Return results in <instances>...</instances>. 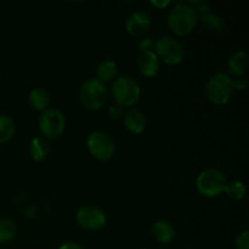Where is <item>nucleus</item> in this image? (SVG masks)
<instances>
[{"instance_id":"obj_1","label":"nucleus","mask_w":249,"mask_h":249,"mask_svg":"<svg viewBox=\"0 0 249 249\" xmlns=\"http://www.w3.org/2000/svg\"><path fill=\"white\" fill-rule=\"evenodd\" d=\"M199 14L187 2L175 5L168 14V27L178 36H189L198 23Z\"/></svg>"},{"instance_id":"obj_2","label":"nucleus","mask_w":249,"mask_h":249,"mask_svg":"<svg viewBox=\"0 0 249 249\" xmlns=\"http://www.w3.org/2000/svg\"><path fill=\"white\" fill-rule=\"evenodd\" d=\"M229 180L225 173L218 168H208L199 173L196 180V189L199 195L207 198H214L225 191Z\"/></svg>"},{"instance_id":"obj_3","label":"nucleus","mask_w":249,"mask_h":249,"mask_svg":"<svg viewBox=\"0 0 249 249\" xmlns=\"http://www.w3.org/2000/svg\"><path fill=\"white\" fill-rule=\"evenodd\" d=\"M232 78L224 72H218L212 75L206 84L207 99L214 105H226L232 97Z\"/></svg>"},{"instance_id":"obj_4","label":"nucleus","mask_w":249,"mask_h":249,"mask_svg":"<svg viewBox=\"0 0 249 249\" xmlns=\"http://www.w3.org/2000/svg\"><path fill=\"white\" fill-rule=\"evenodd\" d=\"M112 95L118 106L133 107L140 100V85L134 78L129 75H121L112 83Z\"/></svg>"},{"instance_id":"obj_5","label":"nucleus","mask_w":249,"mask_h":249,"mask_svg":"<svg viewBox=\"0 0 249 249\" xmlns=\"http://www.w3.org/2000/svg\"><path fill=\"white\" fill-rule=\"evenodd\" d=\"M108 91L105 83L96 78H89L79 88V100L85 108L97 111L106 104Z\"/></svg>"},{"instance_id":"obj_6","label":"nucleus","mask_w":249,"mask_h":249,"mask_svg":"<svg viewBox=\"0 0 249 249\" xmlns=\"http://www.w3.org/2000/svg\"><path fill=\"white\" fill-rule=\"evenodd\" d=\"M153 51L158 56L160 61L170 66L180 65L186 55L181 41L169 36H160V39H157Z\"/></svg>"},{"instance_id":"obj_7","label":"nucleus","mask_w":249,"mask_h":249,"mask_svg":"<svg viewBox=\"0 0 249 249\" xmlns=\"http://www.w3.org/2000/svg\"><path fill=\"white\" fill-rule=\"evenodd\" d=\"M87 147L90 155L100 162L109 160L116 153V143L107 133L95 130L87 139Z\"/></svg>"},{"instance_id":"obj_8","label":"nucleus","mask_w":249,"mask_h":249,"mask_svg":"<svg viewBox=\"0 0 249 249\" xmlns=\"http://www.w3.org/2000/svg\"><path fill=\"white\" fill-rule=\"evenodd\" d=\"M39 129L45 139H57L66 129L65 114L57 108H48L39 117Z\"/></svg>"},{"instance_id":"obj_9","label":"nucleus","mask_w":249,"mask_h":249,"mask_svg":"<svg viewBox=\"0 0 249 249\" xmlns=\"http://www.w3.org/2000/svg\"><path fill=\"white\" fill-rule=\"evenodd\" d=\"M75 220L78 225L88 231H97L105 228L107 223V215L100 207L94 204H84L75 213Z\"/></svg>"},{"instance_id":"obj_10","label":"nucleus","mask_w":249,"mask_h":249,"mask_svg":"<svg viewBox=\"0 0 249 249\" xmlns=\"http://www.w3.org/2000/svg\"><path fill=\"white\" fill-rule=\"evenodd\" d=\"M152 26V18L150 14L143 10H136L131 12L125 21V29L134 38H143Z\"/></svg>"},{"instance_id":"obj_11","label":"nucleus","mask_w":249,"mask_h":249,"mask_svg":"<svg viewBox=\"0 0 249 249\" xmlns=\"http://www.w3.org/2000/svg\"><path fill=\"white\" fill-rule=\"evenodd\" d=\"M160 61L153 50L141 51L138 57V70L143 77H156L160 72Z\"/></svg>"},{"instance_id":"obj_12","label":"nucleus","mask_w":249,"mask_h":249,"mask_svg":"<svg viewBox=\"0 0 249 249\" xmlns=\"http://www.w3.org/2000/svg\"><path fill=\"white\" fill-rule=\"evenodd\" d=\"M151 235L155 237L157 242L162 243V245H169L177 237V230L169 220L160 219L151 228Z\"/></svg>"},{"instance_id":"obj_13","label":"nucleus","mask_w":249,"mask_h":249,"mask_svg":"<svg viewBox=\"0 0 249 249\" xmlns=\"http://www.w3.org/2000/svg\"><path fill=\"white\" fill-rule=\"evenodd\" d=\"M123 122L126 130L131 134H135V135L142 133L147 125L145 114L136 108H129L123 114Z\"/></svg>"},{"instance_id":"obj_14","label":"nucleus","mask_w":249,"mask_h":249,"mask_svg":"<svg viewBox=\"0 0 249 249\" xmlns=\"http://www.w3.org/2000/svg\"><path fill=\"white\" fill-rule=\"evenodd\" d=\"M249 68V56L245 51H236L229 57L228 70L232 77H245ZM229 74V75H230Z\"/></svg>"},{"instance_id":"obj_15","label":"nucleus","mask_w":249,"mask_h":249,"mask_svg":"<svg viewBox=\"0 0 249 249\" xmlns=\"http://www.w3.org/2000/svg\"><path fill=\"white\" fill-rule=\"evenodd\" d=\"M198 21H201L202 27L209 33H223L225 29V21L223 17L211 11L202 14Z\"/></svg>"},{"instance_id":"obj_16","label":"nucleus","mask_w":249,"mask_h":249,"mask_svg":"<svg viewBox=\"0 0 249 249\" xmlns=\"http://www.w3.org/2000/svg\"><path fill=\"white\" fill-rule=\"evenodd\" d=\"M28 101L32 108L44 112L49 108V105H50V95L44 88H34L29 92Z\"/></svg>"},{"instance_id":"obj_17","label":"nucleus","mask_w":249,"mask_h":249,"mask_svg":"<svg viewBox=\"0 0 249 249\" xmlns=\"http://www.w3.org/2000/svg\"><path fill=\"white\" fill-rule=\"evenodd\" d=\"M49 142L43 136H36L32 139L31 143H29V153H31L32 158L36 162H41L45 160L49 155Z\"/></svg>"},{"instance_id":"obj_18","label":"nucleus","mask_w":249,"mask_h":249,"mask_svg":"<svg viewBox=\"0 0 249 249\" xmlns=\"http://www.w3.org/2000/svg\"><path fill=\"white\" fill-rule=\"evenodd\" d=\"M117 73H118V67L117 63L112 60H105L99 63L96 68V79L100 82L106 83L114 80L117 78Z\"/></svg>"},{"instance_id":"obj_19","label":"nucleus","mask_w":249,"mask_h":249,"mask_svg":"<svg viewBox=\"0 0 249 249\" xmlns=\"http://www.w3.org/2000/svg\"><path fill=\"white\" fill-rule=\"evenodd\" d=\"M16 133L15 121L9 116L0 114V143H5L11 140Z\"/></svg>"},{"instance_id":"obj_20","label":"nucleus","mask_w":249,"mask_h":249,"mask_svg":"<svg viewBox=\"0 0 249 249\" xmlns=\"http://www.w3.org/2000/svg\"><path fill=\"white\" fill-rule=\"evenodd\" d=\"M17 236V226L10 219H0V243L7 245Z\"/></svg>"},{"instance_id":"obj_21","label":"nucleus","mask_w":249,"mask_h":249,"mask_svg":"<svg viewBox=\"0 0 249 249\" xmlns=\"http://www.w3.org/2000/svg\"><path fill=\"white\" fill-rule=\"evenodd\" d=\"M226 196L229 198H231L232 201H242L246 197V190L245 184L242 181H238V180H233V181H229L228 185L225 187Z\"/></svg>"},{"instance_id":"obj_22","label":"nucleus","mask_w":249,"mask_h":249,"mask_svg":"<svg viewBox=\"0 0 249 249\" xmlns=\"http://www.w3.org/2000/svg\"><path fill=\"white\" fill-rule=\"evenodd\" d=\"M236 249H249V231L243 230L235 240Z\"/></svg>"},{"instance_id":"obj_23","label":"nucleus","mask_w":249,"mask_h":249,"mask_svg":"<svg viewBox=\"0 0 249 249\" xmlns=\"http://www.w3.org/2000/svg\"><path fill=\"white\" fill-rule=\"evenodd\" d=\"M155 43L156 40H153V39L150 38V36H143V38H141L138 43L139 49H140V53L141 51L153 50V49H155Z\"/></svg>"},{"instance_id":"obj_24","label":"nucleus","mask_w":249,"mask_h":249,"mask_svg":"<svg viewBox=\"0 0 249 249\" xmlns=\"http://www.w3.org/2000/svg\"><path fill=\"white\" fill-rule=\"evenodd\" d=\"M232 82H233V89L235 90H246L248 88V79L246 77H240V78H232Z\"/></svg>"},{"instance_id":"obj_25","label":"nucleus","mask_w":249,"mask_h":249,"mask_svg":"<svg viewBox=\"0 0 249 249\" xmlns=\"http://www.w3.org/2000/svg\"><path fill=\"white\" fill-rule=\"evenodd\" d=\"M108 116L111 119H121L123 117V107L118 105L111 106L108 109Z\"/></svg>"},{"instance_id":"obj_26","label":"nucleus","mask_w":249,"mask_h":249,"mask_svg":"<svg viewBox=\"0 0 249 249\" xmlns=\"http://www.w3.org/2000/svg\"><path fill=\"white\" fill-rule=\"evenodd\" d=\"M150 4L152 5L153 7H156V9H165V7H168L169 6L170 4H172V1H168V0H162V1H160V0H151L150 1Z\"/></svg>"},{"instance_id":"obj_27","label":"nucleus","mask_w":249,"mask_h":249,"mask_svg":"<svg viewBox=\"0 0 249 249\" xmlns=\"http://www.w3.org/2000/svg\"><path fill=\"white\" fill-rule=\"evenodd\" d=\"M58 249H84V248L75 242H66L63 243V245H61Z\"/></svg>"},{"instance_id":"obj_28","label":"nucleus","mask_w":249,"mask_h":249,"mask_svg":"<svg viewBox=\"0 0 249 249\" xmlns=\"http://www.w3.org/2000/svg\"><path fill=\"white\" fill-rule=\"evenodd\" d=\"M140 249H148V248H140Z\"/></svg>"}]
</instances>
